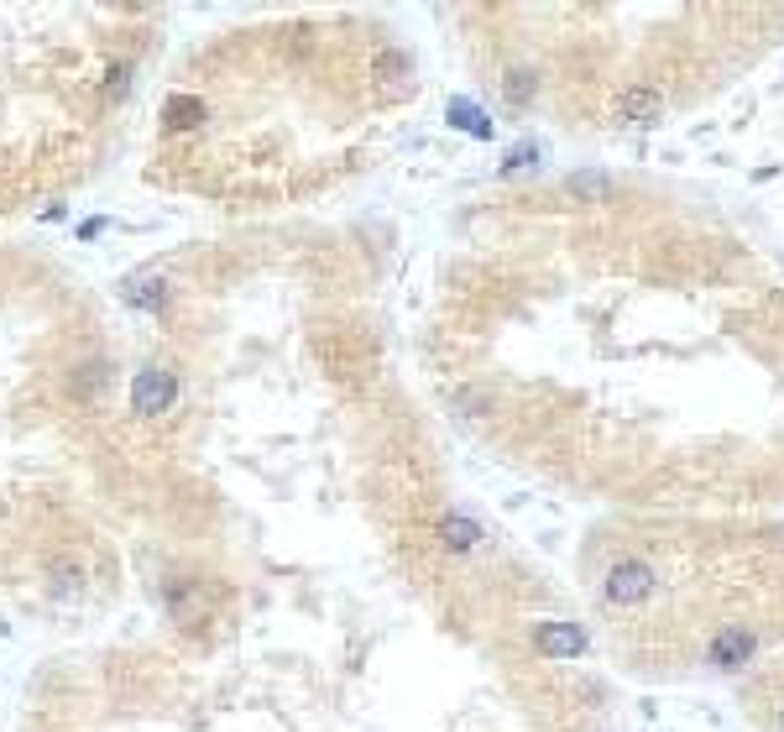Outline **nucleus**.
Returning <instances> with one entry per match:
<instances>
[{
    "mask_svg": "<svg viewBox=\"0 0 784 732\" xmlns=\"http://www.w3.org/2000/svg\"><path fill=\"white\" fill-rule=\"evenodd\" d=\"M126 84H131V63H110V74H105V95L121 100V95H126Z\"/></svg>",
    "mask_w": 784,
    "mask_h": 732,
    "instance_id": "nucleus-14",
    "label": "nucleus"
},
{
    "mask_svg": "<svg viewBox=\"0 0 784 732\" xmlns=\"http://www.w3.org/2000/svg\"><path fill=\"white\" fill-rule=\"evenodd\" d=\"M79 372H84V377H74V387H79V393L89 398V393H95V387L105 382V377H100V372H105V366H100V361H89V366H79Z\"/></svg>",
    "mask_w": 784,
    "mask_h": 732,
    "instance_id": "nucleus-15",
    "label": "nucleus"
},
{
    "mask_svg": "<svg viewBox=\"0 0 784 732\" xmlns=\"http://www.w3.org/2000/svg\"><path fill=\"white\" fill-rule=\"evenodd\" d=\"M434 539H440L445 555H476V549L487 544V529H481L471 513H445L434 523Z\"/></svg>",
    "mask_w": 784,
    "mask_h": 732,
    "instance_id": "nucleus-7",
    "label": "nucleus"
},
{
    "mask_svg": "<svg viewBox=\"0 0 784 732\" xmlns=\"http://www.w3.org/2000/svg\"><path fill=\"white\" fill-rule=\"evenodd\" d=\"M664 105H670V100H664L659 84H628V89H617V100H612V121L643 131V126L664 121Z\"/></svg>",
    "mask_w": 784,
    "mask_h": 732,
    "instance_id": "nucleus-4",
    "label": "nucleus"
},
{
    "mask_svg": "<svg viewBox=\"0 0 784 732\" xmlns=\"http://www.w3.org/2000/svg\"><path fill=\"white\" fill-rule=\"evenodd\" d=\"M105 225H110L105 215H95V220H84V225H79V241H95V236L105 231Z\"/></svg>",
    "mask_w": 784,
    "mask_h": 732,
    "instance_id": "nucleus-16",
    "label": "nucleus"
},
{
    "mask_svg": "<svg viewBox=\"0 0 784 732\" xmlns=\"http://www.w3.org/2000/svg\"><path fill=\"white\" fill-rule=\"evenodd\" d=\"M178 393H183V377L173 372L168 361H147L142 372L131 377V414L136 419H163L178 408Z\"/></svg>",
    "mask_w": 784,
    "mask_h": 732,
    "instance_id": "nucleus-2",
    "label": "nucleus"
},
{
    "mask_svg": "<svg viewBox=\"0 0 784 732\" xmlns=\"http://www.w3.org/2000/svg\"><path fill=\"white\" fill-rule=\"evenodd\" d=\"M392 74H413V63H408V53H398V48H382V53H377V79H392Z\"/></svg>",
    "mask_w": 784,
    "mask_h": 732,
    "instance_id": "nucleus-13",
    "label": "nucleus"
},
{
    "mask_svg": "<svg viewBox=\"0 0 784 732\" xmlns=\"http://www.w3.org/2000/svg\"><path fill=\"white\" fill-rule=\"evenodd\" d=\"M445 116H450V126H455V131H466V136H481V142H487V136H492L487 110H481V105H471V100H460V95L445 105Z\"/></svg>",
    "mask_w": 784,
    "mask_h": 732,
    "instance_id": "nucleus-10",
    "label": "nucleus"
},
{
    "mask_svg": "<svg viewBox=\"0 0 784 732\" xmlns=\"http://www.w3.org/2000/svg\"><path fill=\"white\" fill-rule=\"evenodd\" d=\"M539 163H544V147H539V142H518L513 152L502 157L497 173H502V178H518V173H539Z\"/></svg>",
    "mask_w": 784,
    "mask_h": 732,
    "instance_id": "nucleus-12",
    "label": "nucleus"
},
{
    "mask_svg": "<svg viewBox=\"0 0 784 732\" xmlns=\"http://www.w3.org/2000/svg\"><path fill=\"white\" fill-rule=\"evenodd\" d=\"M121 304L126 309H136V314H163L168 304H173V283L163 278L157 267H142V272H126L121 278Z\"/></svg>",
    "mask_w": 784,
    "mask_h": 732,
    "instance_id": "nucleus-6",
    "label": "nucleus"
},
{
    "mask_svg": "<svg viewBox=\"0 0 784 732\" xmlns=\"http://www.w3.org/2000/svg\"><path fill=\"white\" fill-rule=\"evenodd\" d=\"M528 644H534L539 659H581L591 649V638L581 623H560V617H544V623H534V633H528Z\"/></svg>",
    "mask_w": 784,
    "mask_h": 732,
    "instance_id": "nucleus-5",
    "label": "nucleus"
},
{
    "mask_svg": "<svg viewBox=\"0 0 784 732\" xmlns=\"http://www.w3.org/2000/svg\"><path fill=\"white\" fill-rule=\"evenodd\" d=\"M163 121H168V131H194L204 121V100L199 95H168Z\"/></svg>",
    "mask_w": 784,
    "mask_h": 732,
    "instance_id": "nucleus-11",
    "label": "nucleus"
},
{
    "mask_svg": "<svg viewBox=\"0 0 784 732\" xmlns=\"http://www.w3.org/2000/svg\"><path fill=\"white\" fill-rule=\"evenodd\" d=\"M758 649H764V638H758V628L748 623H722L717 633H711V644H706V665L717 670V675H737V670H748Z\"/></svg>",
    "mask_w": 784,
    "mask_h": 732,
    "instance_id": "nucleus-3",
    "label": "nucleus"
},
{
    "mask_svg": "<svg viewBox=\"0 0 784 732\" xmlns=\"http://www.w3.org/2000/svg\"><path fill=\"white\" fill-rule=\"evenodd\" d=\"M565 194L575 204H591V210H607V204H617V178L602 173V168H575L565 178Z\"/></svg>",
    "mask_w": 784,
    "mask_h": 732,
    "instance_id": "nucleus-8",
    "label": "nucleus"
},
{
    "mask_svg": "<svg viewBox=\"0 0 784 732\" xmlns=\"http://www.w3.org/2000/svg\"><path fill=\"white\" fill-rule=\"evenodd\" d=\"M774 722H779V732H784V701H779V717H774Z\"/></svg>",
    "mask_w": 784,
    "mask_h": 732,
    "instance_id": "nucleus-17",
    "label": "nucleus"
},
{
    "mask_svg": "<svg viewBox=\"0 0 784 732\" xmlns=\"http://www.w3.org/2000/svg\"><path fill=\"white\" fill-rule=\"evenodd\" d=\"M659 597V565L643 560V555H617L602 576V602L617 612H633V607H649Z\"/></svg>",
    "mask_w": 784,
    "mask_h": 732,
    "instance_id": "nucleus-1",
    "label": "nucleus"
},
{
    "mask_svg": "<svg viewBox=\"0 0 784 732\" xmlns=\"http://www.w3.org/2000/svg\"><path fill=\"white\" fill-rule=\"evenodd\" d=\"M539 100V68H528V63H513L502 74V105L507 110H528Z\"/></svg>",
    "mask_w": 784,
    "mask_h": 732,
    "instance_id": "nucleus-9",
    "label": "nucleus"
}]
</instances>
